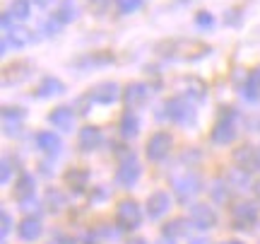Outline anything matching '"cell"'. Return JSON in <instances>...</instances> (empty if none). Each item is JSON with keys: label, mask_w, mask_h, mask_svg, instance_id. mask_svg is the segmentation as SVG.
<instances>
[{"label": "cell", "mask_w": 260, "mask_h": 244, "mask_svg": "<svg viewBox=\"0 0 260 244\" xmlns=\"http://www.w3.org/2000/svg\"><path fill=\"white\" fill-rule=\"evenodd\" d=\"M210 51H212L210 44L198 41V39H169L157 46L159 56L174 58V61H198V58L207 56Z\"/></svg>", "instance_id": "6da1fadb"}, {"label": "cell", "mask_w": 260, "mask_h": 244, "mask_svg": "<svg viewBox=\"0 0 260 244\" xmlns=\"http://www.w3.org/2000/svg\"><path fill=\"white\" fill-rule=\"evenodd\" d=\"M164 112H167L164 116H167L169 121L178 123V126L195 123V106L186 97H169L167 102H164Z\"/></svg>", "instance_id": "7a4b0ae2"}, {"label": "cell", "mask_w": 260, "mask_h": 244, "mask_svg": "<svg viewBox=\"0 0 260 244\" xmlns=\"http://www.w3.org/2000/svg\"><path fill=\"white\" fill-rule=\"evenodd\" d=\"M236 138V109H222L219 119L214 121L212 133H210V141L217 145H226Z\"/></svg>", "instance_id": "3957f363"}, {"label": "cell", "mask_w": 260, "mask_h": 244, "mask_svg": "<svg viewBox=\"0 0 260 244\" xmlns=\"http://www.w3.org/2000/svg\"><path fill=\"white\" fill-rule=\"evenodd\" d=\"M140 220H142V208H140L138 201L133 198H123L118 208H116V223L121 230H138L140 227Z\"/></svg>", "instance_id": "277c9868"}, {"label": "cell", "mask_w": 260, "mask_h": 244, "mask_svg": "<svg viewBox=\"0 0 260 244\" xmlns=\"http://www.w3.org/2000/svg\"><path fill=\"white\" fill-rule=\"evenodd\" d=\"M171 148H174V135L167 133V131H157L154 135H149L145 152H147L149 162H161V160H167L169 157Z\"/></svg>", "instance_id": "5b68a950"}, {"label": "cell", "mask_w": 260, "mask_h": 244, "mask_svg": "<svg viewBox=\"0 0 260 244\" xmlns=\"http://www.w3.org/2000/svg\"><path fill=\"white\" fill-rule=\"evenodd\" d=\"M171 184H174V191H176V196L181 201H190V198L200 191V177L195 174V172H183V174H174L171 177Z\"/></svg>", "instance_id": "8992f818"}, {"label": "cell", "mask_w": 260, "mask_h": 244, "mask_svg": "<svg viewBox=\"0 0 260 244\" xmlns=\"http://www.w3.org/2000/svg\"><path fill=\"white\" fill-rule=\"evenodd\" d=\"M258 220V206L253 201H239L232 208V223L236 230H248Z\"/></svg>", "instance_id": "52a82bcc"}, {"label": "cell", "mask_w": 260, "mask_h": 244, "mask_svg": "<svg viewBox=\"0 0 260 244\" xmlns=\"http://www.w3.org/2000/svg\"><path fill=\"white\" fill-rule=\"evenodd\" d=\"M118 97H123V92L118 87V83H113V80H104V83L94 85L89 90V99L96 104H113L118 102Z\"/></svg>", "instance_id": "ba28073f"}, {"label": "cell", "mask_w": 260, "mask_h": 244, "mask_svg": "<svg viewBox=\"0 0 260 244\" xmlns=\"http://www.w3.org/2000/svg\"><path fill=\"white\" fill-rule=\"evenodd\" d=\"M140 172H142V167H140L138 157H135V155H125V157L118 162L116 181H118V184H123V186H133V184L140 179Z\"/></svg>", "instance_id": "9c48e42d"}, {"label": "cell", "mask_w": 260, "mask_h": 244, "mask_svg": "<svg viewBox=\"0 0 260 244\" xmlns=\"http://www.w3.org/2000/svg\"><path fill=\"white\" fill-rule=\"evenodd\" d=\"M234 165L246 172V174H253V172H260V155L253 150L251 145H241V148H236L234 150Z\"/></svg>", "instance_id": "30bf717a"}, {"label": "cell", "mask_w": 260, "mask_h": 244, "mask_svg": "<svg viewBox=\"0 0 260 244\" xmlns=\"http://www.w3.org/2000/svg\"><path fill=\"white\" fill-rule=\"evenodd\" d=\"M149 94H152V90H149L145 83H130L125 90H123V104H125V109H135V106H145L149 99Z\"/></svg>", "instance_id": "8fae6325"}, {"label": "cell", "mask_w": 260, "mask_h": 244, "mask_svg": "<svg viewBox=\"0 0 260 244\" xmlns=\"http://www.w3.org/2000/svg\"><path fill=\"white\" fill-rule=\"evenodd\" d=\"M174 90H176V92H181L178 97H186V99H198V102H203L205 92H207L205 83H203V80H198V77H178L176 83H174Z\"/></svg>", "instance_id": "7c38bea8"}, {"label": "cell", "mask_w": 260, "mask_h": 244, "mask_svg": "<svg viewBox=\"0 0 260 244\" xmlns=\"http://www.w3.org/2000/svg\"><path fill=\"white\" fill-rule=\"evenodd\" d=\"M190 220H193V225L198 227V230H210V227H214V223H217V215H214V210L210 206L193 203V206H190Z\"/></svg>", "instance_id": "4fadbf2b"}, {"label": "cell", "mask_w": 260, "mask_h": 244, "mask_svg": "<svg viewBox=\"0 0 260 244\" xmlns=\"http://www.w3.org/2000/svg\"><path fill=\"white\" fill-rule=\"evenodd\" d=\"M77 145H80L82 152L99 150V145H102V128H99V126H84V128H80Z\"/></svg>", "instance_id": "5bb4252c"}, {"label": "cell", "mask_w": 260, "mask_h": 244, "mask_svg": "<svg viewBox=\"0 0 260 244\" xmlns=\"http://www.w3.org/2000/svg\"><path fill=\"white\" fill-rule=\"evenodd\" d=\"M48 121L56 126L58 131H73L75 128V112L70 106H56L53 112L48 114Z\"/></svg>", "instance_id": "9a60e30c"}, {"label": "cell", "mask_w": 260, "mask_h": 244, "mask_svg": "<svg viewBox=\"0 0 260 244\" xmlns=\"http://www.w3.org/2000/svg\"><path fill=\"white\" fill-rule=\"evenodd\" d=\"M41 232H44V225H41V220H39L37 215L24 218V220L17 225V235H19V239H24V242H34V239H39Z\"/></svg>", "instance_id": "2e32d148"}, {"label": "cell", "mask_w": 260, "mask_h": 244, "mask_svg": "<svg viewBox=\"0 0 260 244\" xmlns=\"http://www.w3.org/2000/svg\"><path fill=\"white\" fill-rule=\"evenodd\" d=\"M171 208V198H169L167 191H154L152 196L147 198V215L149 218H161Z\"/></svg>", "instance_id": "e0dca14e"}, {"label": "cell", "mask_w": 260, "mask_h": 244, "mask_svg": "<svg viewBox=\"0 0 260 244\" xmlns=\"http://www.w3.org/2000/svg\"><path fill=\"white\" fill-rule=\"evenodd\" d=\"M37 145H39V150L46 152V155H60V150H63L60 135H56L53 131H41V133H37Z\"/></svg>", "instance_id": "ac0fdd59"}, {"label": "cell", "mask_w": 260, "mask_h": 244, "mask_svg": "<svg viewBox=\"0 0 260 244\" xmlns=\"http://www.w3.org/2000/svg\"><path fill=\"white\" fill-rule=\"evenodd\" d=\"M193 220H186V218H176V220H169L164 225V235L169 239H178V237H186L193 232Z\"/></svg>", "instance_id": "d6986e66"}, {"label": "cell", "mask_w": 260, "mask_h": 244, "mask_svg": "<svg viewBox=\"0 0 260 244\" xmlns=\"http://www.w3.org/2000/svg\"><path fill=\"white\" fill-rule=\"evenodd\" d=\"M63 92H65V83H60L53 75L41 77V83L37 87V97H41V99H48V97H56V94H63Z\"/></svg>", "instance_id": "ffe728a7"}, {"label": "cell", "mask_w": 260, "mask_h": 244, "mask_svg": "<svg viewBox=\"0 0 260 244\" xmlns=\"http://www.w3.org/2000/svg\"><path fill=\"white\" fill-rule=\"evenodd\" d=\"M65 186L73 188V191H84V186H87V181H89V172L84 167H73L65 172Z\"/></svg>", "instance_id": "44dd1931"}, {"label": "cell", "mask_w": 260, "mask_h": 244, "mask_svg": "<svg viewBox=\"0 0 260 244\" xmlns=\"http://www.w3.org/2000/svg\"><path fill=\"white\" fill-rule=\"evenodd\" d=\"M113 63V56L109 51H102V53H87V56H80L73 61L75 68H89V66H109Z\"/></svg>", "instance_id": "7402d4cb"}, {"label": "cell", "mask_w": 260, "mask_h": 244, "mask_svg": "<svg viewBox=\"0 0 260 244\" xmlns=\"http://www.w3.org/2000/svg\"><path fill=\"white\" fill-rule=\"evenodd\" d=\"M241 92H243V97H246L248 102H253V104L260 102V70H253L251 75L246 77Z\"/></svg>", "instance_id": "603a6c76"}, {"label": "cell", "mask_w": 260, "mask_h": 244, "mask_svg": "<svg viewBox=\"0 0 260 244\" xmlns=\"http://www.w3.org/2000/svg\"><path fill=\"white\" fill-rule=\"evenodd\" d=\"M65 196L60 188H46V194H44V208H46L48 213H60L65 208Z\"/></svg>", "instance_id": "cb8c5ba5"}, {"label": "cell", "mask_w": 260, "mask_h": 244, "mask_svg": "<svg viewBox=\"0 0 260 244\" xmlns=\"http://www.w3.org/2000/svg\"><path fill=\"white\" fill-rule=\"evenodd\" d=\"M140 133V119L135 112H125L121 116V135L123 138H135Z\"/></svg>", "instance_id": "d4e9b609"}, {"label": "cell", "mask_w": 260, "mask_h": 244, "mask_svg": "<svg viewBox=\"0 0 260 244\" xmlns=\"http://www.w3.org/2000/svg\"><path fill=\"white\" fill-rule=\"evenodd\" d=\"M31 196H34V179H31V174H27V172H22V177L17 179L15 198H19V201L24 203V201H29Z\"/></svg>", "instance_id": "484cf974"}, {"label": "cell", "mask_w": 260, "mask_h": 244, "mask_svg": "<svg viewBox=\"0 0 260 244\" xmlns=\"http://www.w3.org/2000/svg\"><path fill=\"white\" fill-rule=\"evenodd\" d=\"M56 19L60 24H70L77 19V8H75L73 0H63L60 5H58V12H56Z\"/></svg>", "instance_id": "4316f807"}, {"label": "cell", "mask_w": 260, "mask_h": 244, "mask_svg": "<svg viewBox=\"0 0 260 244\" xmlns=\"http://www.w3.org/2000/svg\"><path fill=\"white\" fill-rule=\"evenodd\" d=\"M8 15L12 19H29V15H31V3H29V0H12L8 8Z\"/></svg>", "instance_id": "83f0119b"}, {"label": "cell", "mask_w": 260, "mask_h": 244, "mask_svg": "<svg viewBox=\"0 0 260 244\" xmlns=\"http://www.w3.org/2000/svg\"><path fill=\"white\" fill-rule=\"evenodd\" d=\"M29 41H31V37H29V32L27 29H10L8 32V44L10 46H15V48H22V46H27Z\"/></svg>", "instance_id": "f1b7e54d"}, {"label": "cell", "mask_w": 260, "mask_h": 244, "mask_svg": "<svg viewBox=\"0 0 260 244\" xmlns=\"http://www.w3.org/2000/svg\"><path fill=\"white\" fill-rule=\"evenodd\" d=\"M116 8L121 15H130V12L142 8V0H116Z\"/></svg>", "instance_id": "f546056e"}, {"label": "cell", "mask_w": 260, "mask_h": 244, "mask_svg": "<svg viewBox=\"0 0 260 244\" xmlns=\"http://www.w3.org/2000/svg\"><path fill=\"white\" fill-rule=\"evenodd\" d=\"M24 116H27L24 109H15V106H5V109H3V119H5V121H22Z\"/></svg>", "instance_id": "4dcf8cb0"}, {"label": "cell", "mask_w": 260, "mask_h": 244, "mask_svg": "<svg viewBox=\"0 0 260 244\" xmlns=\"http://www.w3.org/2000/svg\"><path fill=\"white\" fill-rule=\"evenodd\" d=\"M195 24L198 27H203V29H210V27H214V15H210V12H198L195 15Z\"/></svg>", "instance_id": "1f68e13d"}, {"label": "cell", "mask_w": 260, "mask_h": 244, "mask_svg": "<svg viewBox=\"0 0 260 244\" xmlns=\"http://www.w3.org/2000/svg\"><path fill=\"white\" fill-rule=\"evenodd\" d=\"M10 225H12V220H10V213H0V239H5L10 232Z\"/></svg>", "instance_id": "d6a6232c"}, {"label": "cell", "mask_w": 260, "mask_h": 244, "mask_svg": "<svg viewBox=\"0 0 260 244\" xmlns=\"http://www.w3.org/2000/svg\"><path fill=\"white\" fill-rule=\"evenodd\" d=\"M10 172H12V169H10V160H3V167H0V181H3V184L10 181Z\"/></svg>", "instance_id": "836d02e7"}, {"label": "cell", "mask_w": 260, "mask_h": 244, "mask_svg": "<svg viewBox=\"0 0 260 244\" xmlns=\"http://www.w3.org/2000/svg\"><path fill=\"white\" fill-rule=\"evenodd\" d=\"M46 244H77V242H75L73 237H68V235H56L53 239H48Z\"/></svg>", "instance_id": "e575fe53"}, {"label": "cell", "mask_w": 260, "mask_h": 244, "mask_svg": "<svg viewBox=\"0 0 260 244\" xmlns=\"http://www.w3.org/2000/svg\"><path fill=\"white\" fill-rule=\"evenodd\" d=\"M106 5H109V0H89V8H92L94 12H104Z\"/></svg>", "instance_id": "d590c367"}, {"label": "cell", "mask_w": 260, "mask_h": 244, "mask_svg": "<svg viewBox=\"0 0 260 244\" xmlns=\"http://www.w3.org/2000/svg\"><path fill=\"white\" fill-rule=\"evenodd\" d=\"M10 19H12V17H10L8 12H5V15L0 17V24H3V27H5V29H8V32H10Z\"/></svg>", "instance_id": "8d00e7d4"}, {"label": "cell", "mask_w": 260, "mask_h": 244, "mask_svg": "<svg viewBox=\"0 0 260 244\" xmlns=\"http://www.w3.org/2000/svg\"><path fill=\"white\" fill-rule=\"evenodd\" d=\"M125 244H147V242H145L142 237H133V239H128V242H125Z\"/></svg>", "instance_id": "74e56055"}, {"label": "cell", "mask_w": 260, "mask_h": 244, "mask_svg": "<svg viewBox=\"0 0 260 244\" xmlns=\"http://www.w3.org/2000/svg\"><path fill=\"white\" fill-rule=\"evenodd\" d=\"M34 3H37L39 8H48V5H51V3H53V0H34Z\"/></svg>", "instance_id": "f35d334b"}, {"label": "cell", "mask_w": 260, "mask_h": 244, "mask_svg": "<svg viewBox=\"0 0 260 244\" xmlns=\"http://www.w3.org/2000/svg\"><path fill=\"white\" fill-rule=\"evenodd\" d=\"M190 244H210L205 237H198V239H190Z\"/></svg>", "instance_id": "ab89813d"}, {"label": "cell", "mask_w": 260, "mask_h": 244, "mask_svg": "<svg viewBox=\"0 0 260 244\" xmlns=\"http://www.w3.org/2000/svg\"><path fill=\"white\" fill-rule=\"evenodd\" d=\"M253 191H255V196H258V201H260V179L253 184Z\"/></svg>", "instance_id": "60d3db41"}, {"label": "cell", "mask_w": 260, "mask_h": 244, "mask_svg": "<svg viewBox=\"0 0 260 244\" xmlns=\"http://www.w3.org/2000/svg\"><path fill=\"white\" fill-rule=\"evenodd\" d=\"M224 244H243V242H224Z\"/></svg>", "instance_id": "b9f144b4"}]
</instances>
